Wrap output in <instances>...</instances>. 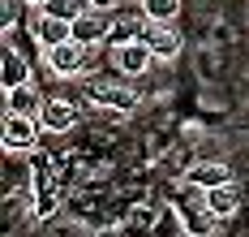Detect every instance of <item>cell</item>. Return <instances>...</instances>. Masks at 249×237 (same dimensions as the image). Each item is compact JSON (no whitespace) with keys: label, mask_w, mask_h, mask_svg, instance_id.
I'll return each instance as SVG.
<instances>
[{"label":"cell","mask_w":249,"mask_h":237,"mask_svg":"<svg viewBox=\"0 0 249 237\" xmlns=\"http://www.w3.org/2000/svg\"><path fill=\"white\" fill-rule=\"evenodd\" d=\"M30 35H35L39 48H56V43L73 39V22H69V18H56V13H48V9H39L35 22H30Z\"/></svg>","instance_id":"8992f818"},{"label":"cell","mask_w":249,"mask_h":237,"mask_svg":"<svg viewBox=\"0 0 249 237\" xmlns=\"http://www.w3.org/2000/svg\"><path fill=\"white\" fill-rule=\"evenodd\" d=\"M146 13H138V18H129V13H121V18H112V43H124V39H142V30H146Z\"/></svg>","instance_id":"4fadbf2b"},{"label":"cell","mask_w":249,"mask_h":237,"mask_svg":"<svg viewBox=\"0 0 249 237\" xmlns=\"http://www.w3.org/2000/svg\"><path fill=\"white\" fill-rule=\"evenodd\" d=\"M138 4L150 22H176L180 18V0H138Z\"/></svg>","instance_id":"5bb4252c"},{"label":"cell","mask_w":249,"mask_h":237,"mask_svg":"<svg viewBox=\"0 0 249 237\" xmlns=\"http://www.w3.org/2000/svg\"><path fill=\"white\" fill-rule=\"evenodd\" d=\"M82 121V112H77V99H65V95H48L43 108H39V125L48 134H69Z\"/></svg>","instance_id":"277c9868"},{"label":"cell","mask_w":249,"mask_h":237,"mask_svg":"<svg viewBox=\"0 0 249 237\" xmlns=\"http://www.w3.org/2000/svg\"><path fill=\"white\" fill-rule=\"evenodd\" d=\"M206 211H211L215 220H232V216L241 211V190H236V181L211 185V190H206Z\"/></svg>","instance_id":"ba28073f"},{"label":"cell","mask_w":249,"mask_h":237,"mask_svg":"<svg viewBox=\"0 0 249 237\" xmlns=\"http://www.w3.org/2000/svg\"><path fill=\"white\" fill-rule=\"evenodd\" d=\"M43 99H48V95H39L35 82H22V86H9V91H4V108H13V112H35V117H39Z\"/></svg>","instance_id":"30bf717a"},{"label":"cell","mask_w":249,"mask_h":237,"mask_svg":"<svg viewBox=\"0 0 249 237\" xmlns=\"http://www.w3.org/2000/svg\"><path fill=\"white\" fill-rule=\"evenodd\" d=\"M86 43H77V39H65V43H56V48H43V60H48V69L56 78H77L82 69H86Z\"/></svg>","instance_id":"3957f363"},{"label":"cell","mask_w":249,"mask_h":237,"mask_svg":"<svg viewBox=\"0 0 249 237\" xmlns=\"http://www.w3.org/2000/svg\"><path fill=\"white\" fill-rule=\"evenodd\" d=\"M22 82H30V60L4 39V91L9 86H22Z\"/></svg>","instance_id":"7c38bea8"},{"label":"cell","mask_w":249,"mask_h":237,"mask_svg":"<svg viewBox=\"0 0 249 237\" xmlns=\"http://www.w3.org/2000/svg\"><path fill=\"white\" fill-rule=\"evenodd\" d=\"M90 4H95V9H116L121 0H90Z\"/></svg>","instance_id":"2e32d148"},{"label":"cell","mask_w":249,"mask_h":237,"mask_svg":"<svg viewBox=\"0 0 249 237\" xmlns=\"http://www.w3.org/2000/svg\"><path fill=\"white\" fill-rule=\"evenodd\" d=\"M86 95H90L95 104L121 108V112H129V108L138 104V95H133L129 86H121V82H86Z\"/></svg>","instance_id":"9c48e42d"},{"label":"cell","mask_w":249,"mask_h":237,"mask_svg":"<svg viewBox=\"0 0 249 237\" xmlns=\"http://www.w3.org/2000/svg\"><path fill=\"white\" fill-rule=\"evenodd\" d=\"M26 4H35V9H43V4H48V0H26Z\"/></svg>","instance_id":"e0dca14e"},{"label":"cell","mask_w":249,"mask_h":237,"mask_svg":"<svg viewBox=\"0 0 249 237\" xmlns=\"http://www.w3.org/2000/svg\"><path fill=\"white\" fill-rule=\"evenodd\" d=\"M112 35V9H86L82 18H73V39L77 43H86V48H95V43H103Z\"/></svg>","instance_id":"5b68a950"},{"label":"cell","mask_w":249,"mask_h":237,"mask_svg":"<svg viewBox=\"0 0 249 237\" xmlns=\"http://www.w3.org/2000/svg\"><path fill=\"white\" fill-rule=\"evenodd\" d=\"M142 39L155 52V60H176L180 56V30H176V22H146Z\"/></svg>","instance_id":"52a82bcc"},{"label":"cell","mask_w":249,"mask_h":237,"mask_svg":"<svg viewBox=\"0 0 249 237\" xmlns=\"http://www.w3.org/2000/svg\"><path fill=\"white\" fill-rule=\"evenodd\" d=\"M189 181L198 185V190H211V185H224V181H232V168H228L224 159H202V164H194Z\"/></svg>","instance_id":"8fae6325"},{"label":"cell","mask_w":249,"mask_h":237,"mask_svg":"<svg viewBox=\"0 0 249 237\" xmlns=\"http://www.w3.org/2000/svg\"><path fill=\"white\" fill-rule=\"evenodd\" d=\"M150 65H155V52L146 48V39H124L112 48V69L121 78H142Z\"/></svg>","instance_id":"7a4b0ae2"},{"label":"cell","mask_w":249,"mask_h":237,"mask_svg":"<svg viewBox=\"0 0 249 237\" xmlns=\"http://www.w3.org/2000/svg\"><path fill=\"white\" fill-rule=\"evenodd\" d=\"M43 9L56 13V18H69V22H73V18H82V13L90 9V0H48Z\"/></svg>","instance_id":"9a60e30c"},{"label":"cell","mask_w":249,"mask_h":237,"mask_svg":"<svg viewBox=\"0 0 249 237\" xmlns=\"http://www.w3.org/2000/svg\"><path fill=\"white\" fill-rule=\"evenodd\" d=\"M39 117L35 112H13L4 108V125H0V138H4V151H30L39 142Z\"/></svg>","instance_id":"6da1fadb"}]
</instances>
